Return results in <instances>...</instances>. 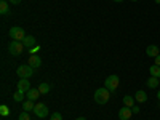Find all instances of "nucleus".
Listing matches in <instances>:
<instances>
[{"instance_id":"nucleus-19","label":"nucleus","mask_w":160,"mask_h":120,"mask_svg":"<svg viewBox=\"0 0 160 120\" xmlns=\"http://www.w3.org/2000/svg\"><path fill=\"white\" fill-rule=\"evenodd\" d=\"M37 88H38V91L42 93V95H47V93L50 91V88H51V87H50L48 83H40V85H38Z\"/></svg>"},{"instance_id":"nucleus-28","label":"nucleus","mask_w":160,"mask_h":120,"mask_svg":"<svg viewBox=\"0 0 160 120\" xmlns=\"http://www.w3.org/2000/svg\"><path fill=\"white\" fill-rule=\"evenodd\" d=\"M77 120H87V118H85V117H78Z\"/></svg>"},{"instance_id":"nucleus-32","label":"nucleus","mask_w":160,"mask_h":120,"mask_svg":"<svg viewBox=\"0 0 160 120\" xmlns=\"http://www.w3.org/2000/svg\"><path fill=\"white\" fill-rule=\"evenodd\" d=\"M131 2H138V0H131Z\"/></svg>"},{"instance_id":"nucleus-9","label":"nucleus","mask_w":160,"mask_h":120,"mask_svg":"<svg viewBox=\"0 0 160 120\" xmlns=\"http://www.w3.org/2000/svg\"><path fill=\"white\" fill-rule=\"evenodd\" d=\"M146 55H148L149 58H155L160 55V47H155V45H149L148 48H146Z\"/></svg>"},{"instance_id":"nucleus-18","label":"nucleus","mask_w":160,"mask_h":120,"mask_svg":"<svg viewBox=\"0 0 160 120\" xmlns=\"http://www.w3.org/2000/svg\"><path fill=\"white\" fill-rule=\"evenodd\" d=\"M0 13H2V15H8V13H10L8 2H0Z\"/></svg>"},{"instance_id":"nucleus-23","label":"nucleus","mask_w":160,"mask_h":120,"mask_svg":"<svg viewBox=\"0 0 160 120\" xmlns=\"http://www.w3.org/2000/svg\"><path fill=\"white\" fill-rule=\"evenodd\" d=\"M50 120H62V115L59 112H53L51 117H50Z\"/></svg>"},{"instance_id":"nucleus-33","label":"nucleus","mask_w":160,"mask_h":120,"mask_svg":"<svg viewBox=\"0 0 160 120\" xmlns=\"http://www.w3.org/2000/svg\"><path fill=\"white\" fill-rule=\"evenodd\" d=\"M2 2H7V0H2Z\"/></svg>"},{"instance_id":"nucleus-11","label":"nucleus","mask_w":160,"mask_h":120,"mask_svg":"<svg viewBox=\"0 0 160 120\" xmlns=\"http://www.w3.org/2000/svg\"><path fill=\"white\" fill-rule=\"evenodd\" d=\"M135 99H136V102H139V104L146 102V101H148V93L142 91V90H138L136 95H135Z\"/></svg>"},{"instance_id":"nucleus-31","label":"nucleus","mask_w":160,"mask_h":120,"mask_svg":"<svg viewBox=\"0 0 160 120\" xmlns=\"http://www.w3.org/2000/svg\"><path fill=\"white\" fill-rule=\"evenodd\" d=\"M157 98L160 99V90H158V93H157Z\"/></svg>"},{"instance_id":"nucleus-20","label":"nucleus","mask_w":160,"mask_h":120,"mask_svg":"<svg viewBox=\"0 0 160 120\" xmlns=\"http://www.w3.org/2000/svg\"><path fill=\"white\" fill-rule=\"evenodd\" d=\"M13 99H15L16 102H21V101L24 99V91L16 90V91H15V95H13Z\"/></svg>"},{"instance_id":"nucleus-12","label":"nucleus","mask_w":160,"mask_h":120,"mask_svg":"<svg viewBox=\"0 0 160 120\" xmlns=\"http://www.w3.org/2000/svg\"><path fill=\"white\" fill-rule=\"evenodd\" d=\"M22 45H24L26 48H32V47H35V37H34V35H26L24 40H22Z\"/></svg>"},{"instance_id":"nucleus-5","label":"nucleus","mask_w":160,"mask_h":120,"mask_svg":"<svg viewBox=\"0 0 160 120\" xmlns=\"http://www.w3.org/2000/svg\"><path fill=\"white\" fill-rule=\"evenodd\" d=\"M24 37H26L24 29L19 28V26H13V28L10 29V38H11V40H16V42H22Z\"/></svg>"},{"instance_id":"nucleus-4","label":"nucleus","mask_w":160,"mask_h":120,"mask_svg":"<svg viewBox=\"0 0 160 120\" xmlns=\"http://www.w3.org/2000/svg\"><path fill=\"white\" fill-rule=\"evenodd\" d=\"M16 74L19 78H31L34 75V68H31L29 64H22L16 69Z\"/></svg>"},{"instance_id":"nucleus-22","label":"nucleus","mask_w":160,"mask_h":120,"mask_svg":"<svg viewBox=\"0 0 160 120\" xmlns=\"http://www.w3.org/2000/svg\"><path fill=\"white\" fill-rule=\"evenodd\" d=\"M18 120H31V117H29V112H21L19 114V117H18Z\"/></svg>"},{"instance_id":"nucleus-17","label":"nucleus","mask_w":160,"mask_h":120,"mask_svg":"<svg viewBox=\"0 0 160 120\" xmlns=\"http://www.w3.org/2000/svg\"><path fill=\"white\" fill-rule=\"evenodd\" d=\"M149 72H151V75H152V77H157V78H160V66H155V64H152L151 68H149Z\"/></svg>"},{"instance_id":"nucleus-34","label":"nucleus","mask_w":160,"mask_h":120,"mask_svg":"<svg viewBox=\"0 0 160 120\" xmlns=\"http://www.w3.org/2000/svg\"><path fill=\"white\" fill-rule=\"evenodd\" d=\"M158 82H160V78H158Z\"/></svg>"},{"instance_id":"nucleus-15","label":"nucleus","mask_w":160,"mask_h":120,"mask_svg":"<svg viewBox=\"0 0 160 120\" xmlns=\"http://www.w3.org/2000/svg\"><path fill=\"white\" fill-rule=\"evenodd\" d=\"M135 102H136V99L133 98V96H130V95L123 96V106H127V108H133V106H135Z\"/></svg>"},{"instance_id":"nucleus-30","label":"nucleus","mask_w":160,"mask_h":120,"mask_svg":"<svg viewBox=\"0 0 160 120\" xmlns=\"http://www.w3.org/2000/svg\"><path fill=\"white\" fill-rule=\"evenodd\" d=\"M112 2H117L118 3V2H123V0H112Z\"/></svg>"},{"instance_id":"nucleus-25","label":"nucleus","mask_w":160,"mask_h":120,"mask_svg":"<svg viewBox=\"0 0 160 120\" xmlns=\"http://www.w3.org/2000/svg\"><path fill=\"white\" fill-rule=\"evenodd\" d=\"M8 2H10L11 5H19V3H21V0H8Z\"/></svg>"},{"instance_id":"nucleus-6","label":"nucleus","mask_w":160,"mask_h":120,"mask_svg":"<svg viewBox=\"0 0 160 120\" xmlns=\"http://www.w3.org/2000/svg\"><path fill=\"white\" fill-rule=\"evenodd\" d=\"M32 112H35V115H37V117L43 118V117H47V115H48V106H47L45 102H35V108H34V111H32Z\"/></svg>"},{"instance_id":"nucleus-16","label":"nucleus","mask_w":160,"mask_h":120,"mask_svg":"<svg viewBox=\"0 0 160 120\" xmlns=\"http://www.w3.org/2000/svg\"><path fill=\"white\" fill-rule=\"evenodd\" d=\"M148 87L149 88H157V87H160V82H158V78L157 77H149L148 78Z\"/></svg>"},{"instance_id":"nucleus-7","label":"nucleus","mask_w":160,"mask_h":120,"mask_svg":"<svg viewBox=\"0 0 160 120\" xmlns=\"http://www.w3.org/2000/svg\"><path fill=\"white\" fill-rule=\"evenodd\" d=\"M131 115H133V111H131V108H127V106H123V108L118 111V118L120 120H130Z\"/></svg>"},{"instance_id":"nucleus-27","label":"nucleus","mask_w":160,"mask_h":120,"mask_svg":"<svg viewBox=\"0 0 160 120\" xmlns=\"http://www.w3.org/2000/svg\"><path fill=\"white\" fill-rule=\"evenodd\" d=\"M154 59H155V62H154V64H155V66H160V55H158V56H155Z\"/></svg>"},{"instance_id":"nucleus-3","label":"nucleus","mask_w":160,"mask_h":120,"mask_svg":"<svg viewBox=\"0 0 160 120\" xmlns=\"http://www.w3.org/2000/svg\"><path fill=\"white\" fill-rule=\"evenodd\" d=\"M118 83H120V78H118V75H115V74H112V75H109L108 78H106V82H104V87L108 88L111 93H114L117 88H118Z\"/></svg>"},{"instance_id":"nucleus-8","label":"nucleus","mask_w":160,"mask_h":120,"mask_svg":"<svg viewBox=\"0 0 160 120\" xmlns=\"http://www.w3.org/2000/svg\"><path fill=\"white\" fill-rule=\"evenodd\" d=\"M28 64L31 66V68L37 69V68H40V66H42V59H40V56H37V55H31Z\"/></svg>"},{"instance_id":"nucleus-14","label":"nucleus","mask_w":160,"mask_h":120,"mask_svg":"<svg viewBox=\"0 0 160 120\" xmlns=\"http://www.w3.org/2000/svg\"><path fill=\"white\" fill-rule=\"evenodd\" d=\"M34 108H35V104H34L32 99H26V101L22 102V109H24L26 112H32Z\"/></svg>"},{"instance_id":"nucleus-26","label":"nucleus","mask_w":160,"mask_h":120,"mask_svg":"<svg viewBox=\"0 0 160 120\" xmlns=\"http://www.w3.org/2000/svg\"><path fill=\"white\" fill-rule=\"evenodd\" d=\"M131 111H133V114H138V112H139V108H138V106H133Z\"/></svg>"},{"instance_id":"nucleus-10","label":"nucleus","mask_w":160,"mask_h":120,"mask_svg":"<svg viewBox=\"0 0 160 120\" xmlns=\"http://www.w3.org/2000/svg\"><path fill=\"white\" fill-rule=\"evenodd\" d=\"M18 90H19V91H24V93H28V91L31 90L29 78H21L19 82H18Z\"/></svg>"},{"instance_id":"nucleus-24","label":"nucleus","mask_w":160,"mask_h":120,"mask_svg":"<svg viewBox=\"0 0 160 120\" xmlns=\"http://www.w3.org/2000/svg\"><path fill=\"white\" fill-rule=\"evenodd\" d=\"M40 50V47L38 45H35V47H32V48H29V53L31 55H37V51Z\"/></svg>"},{"instance_id":"nucleus-21","label":"nucleus","mask_w":160,"mask_h":120,"mask_svg":"<svg viewBox=\"0 0 160 120\" xmlns=\"http://www.w3.org/2000/svg\"><path fill=\"white\" fill-rule=\"evenodd\" d=\"M0 114H2V117H8V115H10V109L7 108L5 104L0 106Z\"/></svg>"},{"instance_id":"nucleus-1","label":"nucleus","mask_w":160,"mask_h":120,"mask_svg":"<svg viewBox=\"0 0 160 120\" xmlns=\"http://www.w3.org/2000/svg\"><path fill=\"white\" fill-rule=\"evenodd\" d=\"M109 99H111V91L106 88V87L98 88V90L95 91V101H96L98 104H106Z\"/></svg>"},{"instance_id":"nucleus-29","label":"nucleus","mask_w":160,"mask_h":120,"mask_svg":"<svg viewBox=\"0 0 160 120\" xmlns=\"http://www.w3.org/2000/svg\"><path fill=\"white\" fill-rule=\"evenodd\" d=\"M154 2H155L157 5H160V0H154Z\"/></svg>"},{"instance_id":"nucleus-13","label":"nucleus","mask_w":160,"mask_h":120,"mask_svg":"<svg viewBox=\"0 0 160 120\" xmlns=\"http://www.w3.org/2000/svg\"><path fill=\"white\" fill-rule=\"evenodd\" d=\"M42 95V93L38 91V88H31L28 93H26V96H28V99H32V101H35V99H38V96Z\"/></svg>"},{"instance_id":"nucleus-2","label":"nucleus","mask_w":160,"mask_h":120,"mask_svg":"<svg viewBox=\"0 0 160 120\" xmlns=\"http://www.w3.org/2000/svg\"><path fill=\"white\" fill-rule=\"evenodd\" d=\"M24 48H26V47L22 45V42H16V40H11L10 45H8V51H10L11 56H19V55H22Z\"/></svg>"}]
</instances>
